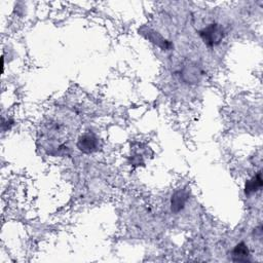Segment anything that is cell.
I'll list each match as a JSON object with an SVG mask.
<instances>
[{
    "label": "cell",
    "mask_w": 263,
    "mask_h": 263,
    "mask_svg": "<svg viewBox=\"0 0 263 263\" xmlns=\"http://www.w3.org/2000/svg\"><path fill=\"white\" fill-rule=\"evenodd\" d=\"M233 260L239 261V262H246L249 261L250 257V251L248 246L245 243L238 244L235 249L233 250Z\"/></svg>",
    "instance_id": "obj_5"
},
{
    "label": "cell",
    "mask_w": 263,
    "mask_h": 263,
    "mask_svg": "<svg viewBox=\"0 0 263 263\" xmlns=\"http://www.w3.org/2000/svg\"><path fill=\"white\" fill-rule=\"evenodd\" d=\"M79 120L74 112L60 109L49 116L41 126L39 142L52 157H64L70 153V143L79 129Z\"/></svg>",
    "instance_id": "obj_1"
},
{
    "label": "cell",
    "mask_w": 263,
    "mask_h": 263,
    "mask_svg": "<svg viewBox=\"0 0 263 263\" xmlns=\"http://www.w3.org/2000/svg\"><path fill=\"white\" fill-rule=\"evenodd\" d=\"M200 36L205 43V45H207L208 47H214L222 42L224 37V32L218 24L213 23L201 30Z\"/></svg>",
    "instance_id": "obj_2"
},
{
    "label": "cell",
    "mask_w": 263,
    "mask_h": 263,
    "mask_svg": "<svg viewBox=\"0 0 263 263\" xmlns=\"http://www.w3.org/2000/svg\"><path fill=\"white\" fill-rule=\"evenodd\" d=\"M187 199H189V196L185 192H177L172 198V211L179 212L184 207Z\"/></svg>",
    "instance_id": "obj_6"
},
{
    "label": "cell",
    "mask_w": 263,
    "mask_h": 263,
    "mask_svg": "<svg viewBox=\"0 0 263 263\" xmlns=\"http://www.w3.org/2000/svg\"><path fill=\"white\" fill-rule=\"evenodd\" d=\"M78 148L85 154L95 153L99 148V139L93 133H85L82 135L77 143Z\"/></svg>",
    "instance_id": "obj_3"
},
{
    "label": "cell",
    "mask_w": 263,
    "mask_h": 263,
    "mask_svg": "<svg viewBox=\"0 0 263 263\" xmlns=\"http://www.w3.org/2000/svg\"><path fill=\"white\" fill-rule=\"evenodd\" d=\"M262 189V177L261 172H258L254 177L246 182L245 185V193L246 195H252L259 192Z\"/></svg>",
    "instance_id": "obj_4"
}]
</instances>
